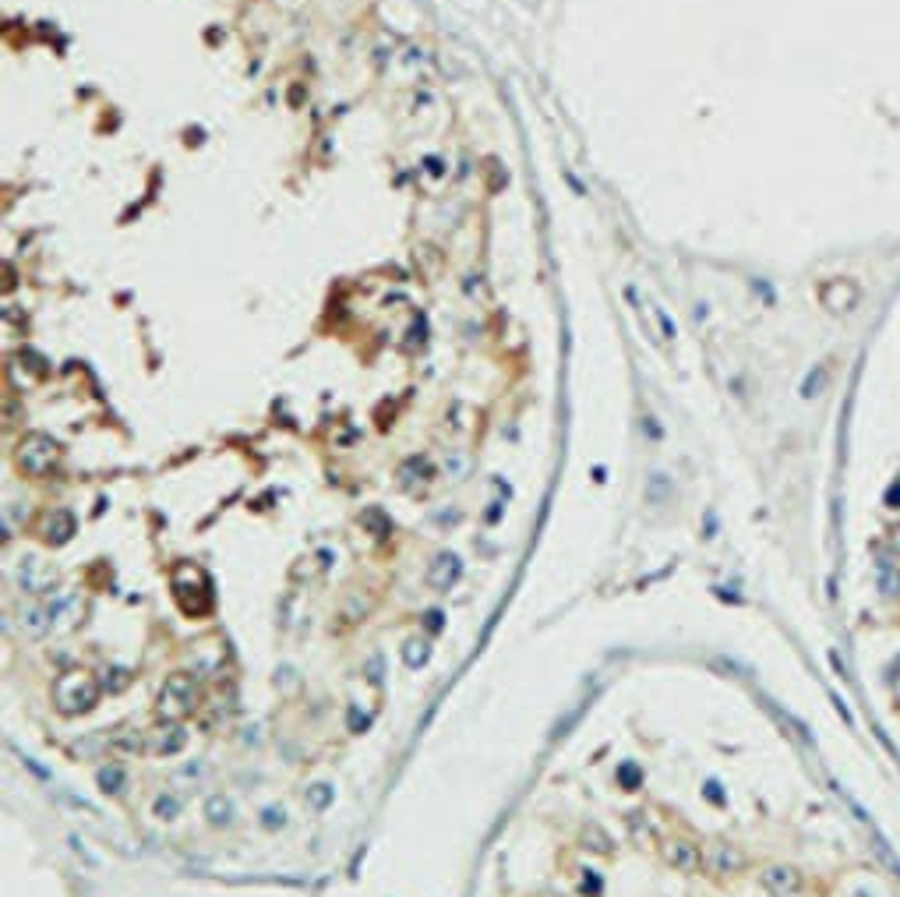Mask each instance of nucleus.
Masks as SVG:
<instances>
[{
	"label": "nucleus",
	"mask_w": 900,
	"mask_h": 897,
	"mask_svg": "<svg viewBox=\"0 0 900 897\" xmlns=\"http://www.w3.org/2000/svg\"><path fill=\"white\" fill-rule=\"evenodd\" d=\"M100 696H102V686L92 672H64L53 682V706L64 717H82V713L96 710Z\"/></svg>",
	"instance_id": "f257e3e1"
},
{
	"label": "nucleus",
	"mask_w": 900,
	"mask_h": 897,
	"mask_svg": "<svg viewBox=\"0 0 900 897\" xmlns=\"http://www.w3.org/2000/svg\"><path fill=\"white\" fill-rule=\"evenodd\" d=\"M170 587H173V598H177V604H181V611H184V615H191V618L208 615V611H212V604H215L212 580H208V573H205L201 566H195V562H181V566L173 569Z\"/></svg>",
	"instance_id": "f03ea898"
},
{
	"label": "nucleus",
	"mask_w": 900,
	"mask_h": 897,
	"mask_svg": "<svg viewBox=\"0 0 900 897\" xmlns=\"http://www.w3.org/2000/svg\"><path fill=\"white\" fill-rule=\"evenodd\" d=\"M198 703H201V693H198V682H195V672H173V675L163 679L156 706H159V713L166 721H181V717L195 713Z\"/></svg>",
	"instance_id": "7ed1b4c3"
},
{
	"label": "nucleus",
	"mask_w": 900,
	"mask_h": 897,
	"mask_svg": "<svg viewBox=\"0 0 900 897\" xmlns=\"http://www.w3.org/2000/svg\"><path fill=\"white\" fill-rule=\"evenodd\" d=\"M57 456H60L57 442H53L50 435H43V431L25 435V438L18 442V449H14V460H18V467H21L28 477H43V474H50V470H53V463H57Z\"/></svg>",
	"instance_id": "20e7f679"
},
{
	"label": "nucleus",
	"mask_w": 900,
	"mask_h": 897,
	"mask_svg": "<svg viewBox=\"0 0 900 897\" xmlns=\"http://www.w3.org/2000/svg\"><path fill=\"white\" fill-rule=\"evenodd\" d=\"M14 576H18V590H21V594H28V598H43V594H53V587H57V573H53L50 566H43L36 555H25V558H18V569H14Z\"/></svg>",
	"instance_id": "39448f33"
},
{
	"label": "nucleus",
	"mask_w": 900,
	"mask_h": 897,
	"mask_svg": "<svg viewBox=\"0 0 900 897\" xmlns=\"http://www.w3.org/2000/svg\"><path fill=\"white\" fill-rule=\"evenodd\" d=\"M459 576H463V558L456 551H438L427 566V587L434 594H449L459 583Z\"/></svg>",
	"instance_id": "423d86ee"
},
{
	"label": "nucleus",
	"mask_w": 900,
	"mask_h": 897,
	"mask_svg": "<svg viewBox=\"0 0 900 897\" xmlns=\"http://www.w3.org/2000/svg\"><path fill=\"white\" fill-rule=\"evenodd\" d=\"M145 745L152 756H177L188 745V731L181 721H163L152 731H145Z\"/></svg>",
	"instance_id": "0eeeda50"
},
{
	"label": "nucleus",
	"mask_w": 900,
	"mask_h": 897,
	"mask_svg": "<svg viewBox=\"0 0 900 897\" xmlns=\"http://www.w3.org/2000/svg\"><path fill=\"white\" fill-rule=\"evenodd\" d=\"M14 625H18V632H21V636H28V639H43V636L53 629L50 604H43V600H25V604H18V611H14Z\"/></svg>",
	"instance_id": "6e6552de"
},
{
	"label": "nucleus",
	"mask_w": 900,
	"mask_h": 897,
	"mask_svg": "<svg viewBox=\"0 0 900 897\" xmlns=\"http://www.w3.org/2000/svg\"><path fill=\"white\" fill-rule=\"evenodd\" d=\"M741 851L727 841H709L706 851H702V866L713 873V876H727V873H738L741 869Z\"/></svg>",
	"instance_id": "1a4fd4ad"
},
{
	"label": "nucleus",
	"mask_w": 900,
	"mask_h": 897,
	"mask_svg": "<svg viewBox=\"0 0 900 897\" xmlns=\"http://www.w3.org/2000/svg\"><path fill=\"white\" fill-rule=\"evenodd\" d=\"M226 664V647L223 639H201L191 647V672L195 675H219V668Z\"/></svg>",
	"instance_id": "9d476101"
},
{
	"label": "nucleus",
	"mask_w": 900,
	"mask_h": 897,
	"mask_svg": "<svg viewBox=\"0 0 900 897\" xmlns=\"http://www.w3.org/2000/svg\"><path fill=\"white\" fill-rule=\"evenodd\" d=\"M75 534H78V519H75L71 509H53V512L43 519V541L53 544V548L68 544Z\"/></svg>",
	"instance_id": "9b49d317"
},
{
	"label": "nucleus",
	"mask_w": 900,
	"mask_h": 897,
	"mask_svg": "<svg viewBox=\"0 0 900 897\" xmlns=\"http://www.w3.org/2000/svg\"><path fill=\"white\" fill-rule=\"evenodd\" d=\"M664 859L671 862V869L678 873H696L702 866V851L696 841H685V837H675L664 844Z\"/></svg>",
	"instance_id": "f8f14e48"
},
{
	"label": "nucleus",
	"mask_w": 900,
	"mask_h": 897,
	"mask_svg": "<svg viewBox=\"0 0 900 897\" xmlns=\"http://www.w3.org/2000/svg\"><path fill=\"white\" fill-rule=\"evenodd\" d=\"M759 883H763L773 897H784V894H795L801 887V873L795 866H766V869L759 873Z\"/></svg>",
	"instance_id": "ddd939ff"
},
{
	"label": "nucleus",
	"mask_w": 900,
	"mask_h": 897,
	"mask_svg": "<svg viewBox=\"0 0 900 897\" xmlns=\"http://www.w3.org/2000/svg\"><path fill=\"white\" fill-rule=\"evenodd\" d=\"M201 812H205V823H208V827H215V830H226V827H233V819H237L233 798L223 795V792H212V795L205 798Z\"/></svg>",
	"instance_id": "4468645a"
},
{
	"label": "nucleus",
	"mask_w": 900,
	"mask_h": 897,
	"mask_svg": "<svg viewBox=\"0 0 900 897\" xmlns=\"http://www.w3.org/2000/svg\"><path fill=\"white\" fill-rule=\"evenodd\" d=\"M96 785L102 795H124L127 788V767L124 763H102L96 770Z\"/></svg>",
	"instance_id": "2eb2a0df"
},
{
	"label": "nucleus",
	"mask_w": 900,
	"mask_h": 897,
	"mask_svg": "<svg viewBox=\"0 0 900 897\" xmlns=\"http://www.w3.org/2000/svg\"><path fill=\"white\" fill-rule=\"evenodd\" d=\"M763 703H766V710H770V713H773V717H777V721H781V724H784V728H788V731H791V735H795V738H798L801 745H815V738H812V735H808V728H805V724H801V721H798V717H795V713H788V710H781V706H777V703H773V699H763Z\"/></svg>",
	"instance_id": "dca6fc26"
},
{
	"label": "nucleus",
	"mask_w": 900,
	"mask_h": 897,
	"mask_svg": "<svg viewBox=\"0 0 900 897\" xmlns=\"http://www.w3.org/2000/svg\"><path fill=\"white\" fill-rule=\"evenodd\" d=\"M360 526H364L371 537H378V541H385V537H389V530H392L389 512H385V509H378V505H371V509H364V512H360Z\"/></svg>",
	"instance_id": "f3484780"
},
{
	"label": "nucleus",
	"mask_w": 900,
	"mask_h": 897,
	"mask_svg": "<svg viewBox=\"0 0 900 897\" xmlns=\"http://www.w3.org/2000/svg\"><path fill=\"white\" fill-rule=\"evenodd\" d=\"M427 661H431V643L424 636H413V639L402 643V664L406 668H424Z\"/></svg>",
	"instance_id": "a211bd4d"
},
{
	"label": "nucleus",
	"mask_w": 900,
	"mask_h": 897,
	"mask_svg": "<svg viewBox=\"0 0 900 897\" xmlns=\"http://www.w3.org/2000/svg\"><path fill=\"white\" fill-rule=\"evenodd\" d=\"M109 745H113V749H120V753H149V745H145V735H141V731H131V728H120V731H113Z\"/></svg>",
	"instance_id": "6ab92c4d"
},
{
	"label": "nucleus",
	"mask_w": 900,
	"mask_h": 897,
	"mask_svg": "<svg viewBox=\"0 0 900 897\" xmlns=\"http://www.w3.org/2000/svg\"><path fill=\"white\" fill-rule=\"evenodd\" d=\"M579 841H583V848H590V851H597V855H607V851H611V837H607V830H604L600 823H586L583 834H579Z\"/></svg>",
	"instance_id": "aec40b11"
},
{
	"label": "nucleus",
	"mask_w": 900,
	"mask_h": 897,
	"mask_svg": "<svg viewBox=\"0 0 900 897\" xmlns=\"http://www.w3.org/2000/svg\"><path fill=\"white\" fill-rule=\"evenodd\" d=\"M427 474H431V467H427V460H406L400 467V481H402V488H413V484H424L427 481Z\"/></svg>",
	"instance_id": "412c9836"
},
{
	"label": "nucleus",
	"mask_w": 900,
	"mask_h": 897,
	"mask_svg": "<svg viewBox=\"0 0 900 897\" xmlns=\"http://www.w3.org/2000/svg\"><path fill=\"white\" fill-rule=\"evenodd\" d=\"M586 710H590V696H586V699H579V703H576V706H572V710H569V713H565V717H562V721L555 724V731H551V742L565 738V735H569V731H572V728L579 724V717H583Z\"/></svg>",
	"instance_id": "4be33fe9"
},
{
	"label": "nucleus",
	"mask_w": 900,
	"mask_h": 897,
	"mask_svg": "<svg viewBox=\"0 0 900 897\" xmlns=\"http://www.w3.org/2000/svg\"><path fill=\"white\" fill-rule=\"evenodd\" d=\"M181 809H184V802L173 795V792H163V795H156V802H152V816H156V819H177Z\"/></svg>",
	"instance_id": "5701e85b"
},
{
	"label": "nucleus",
	"mask_w": 900,
	"mask_h": 897,
	"mask_svg": "<svg viewBox=\"0 0 900 897\" xmlns=\"http://www.w3.org/2000/svg\"><path fill=\"white\" fill-rule=\"evenodd\" d=\"M618 785H621L625 792L643 788V767H639V763H632V760H625V763L618 767Z\"/></svg>",
	"instance_id": "b1692460"
},
{
	"label": "nucleus",
	"mask_w": 900,
	"mask_h": 897,
	"mask_svg": "<svg viewBox=\"0 0 900 897\" xmlns=\"http://www.w3.org/2000/svg\"><path fill=\"white\" fill-rule=\"evenodd\" d=\"M304 798H307V805L314 812H325L332 805V788L328 785H311V788H304Z\"/></svg>",
	"instance_id": "393cba45"
},
{
	"label": "nucleus",
	"mask_w": 900,
	"mask_h": 897,
	"mask_svg": "<svg viewBox=\"0 0 900 897\" xmlns=\"http://www.w3.org/2000/svg\"><path fill=\"white\" fill-rule=\"evenodd\" d=\"M258 823H262L265 830H283L290 819H286V809H283V805H265V809L258 812Z\"/></svg>",
	"instance_id": "a878e982"
},
{
	"label": "nucleus",
	"mask_w": 900,
	"mask_h": 897,
	"mask_svg": "<svg viewBox=\"0 0 900 897\" xmlns=\"http://www.w3.org/2000/svg\"><path fill=\"white\" fill-rule=\"evenodd\" d=\"M879 590L883 594H900V573H894L890 562H879Z\"/></svg>",
	"instance_id": "bb28decb"
},
{
	"label": "nucleus",
	"mask_w": 900,
	"mask_h": 897,
	"mask_svg": "<svg viewBox=\"0 0 900 897\" xmlns=\"http://www.w3.org/2000/svg\"><path fill=\"white\" fill-rule=\"evenodd\" d=\"M368 604H371L368 598L360 600V594H350L346 607H343V622H360V618L368 615Z\"/></svg>",
	"instance_id": "cd10ccee"
},
{
	"label": "nucleus",
	"mask_w": 900,
	"mask_h": 897,
	"mask_svg": "<svg viewBox=\"0 0 900 897\" xmlns=\"http://www.w3.org/2000/svg\"><path fill=\"white\" fill-rule=\"evenodd\" d=\"M872 848H876V851H879V859H883V862H886V866H890V869H894V873H897V876H900V859H897V855H894V851H890V848H886V841H883V837H879V834H876V841H872Z\"/></svg>",
	"instance_id": "c85d7f7f"
},
{
	"label": "nucleus",
	"mask_w": 900,
	"mask_h": 897,
	"mask_svg": "<svg viewBox=\"0 0 900 897\" xmlns=\"http://www.w3.org/2000/svg\"><path fill=\"white\" fill-rule=\"evenodd\" d=\"M579 891H583L586 897H600L604 883H600V876L594 873V869H586V873H583V883H579Z\"/></svg>",
	"instance_id": "c756f323"
},
{
	"label": "nucleus",
	"mask_w": 900,
	"mask_h": 897,
	"mask_svg": "<svg viewBox=\"0 0 900 897\" xmlns=\"http://www.w3.org/2000/svg\"><path fill=\"white\" fill-rule=\"evenodd\" d=\"M60 802H68L71 809H82V812H89V816H100V809H96V805H89L85 798L71 795V792H60Z\"/></svg>",
	"instance_id": "7c9ffc66"
},
{
	"label": "nucleus",
	"mask_w": 900,
	"mask_h": 897,
	"mask_svg": "<svg viewBox=\"0 0 900 897\" xmlns=\"http://www.w3.org/2000/svg\"><path fill=\"white\" fill-rule=\"evenodd\" d=\"M702 795L709 798L713 805H727V795H724V788L717 785V781H706V788H702Z\"/></svg>",
	"instance_id": "2f4dec72"
},
{
	"label": "nucleus",
	"mask_w": 900,
	"mask_h": 897,
	"mask_svg": "<svg viewBox=\"0 0 900 897\" xmlns=\"http://www.w3.org/2000/svg\"><path fill=\"white\" fill-rule=\"evenodd\" d=\"M68 841H71V851H75V855H82V862H85V866H89V869H96V859H92V855H89V851H85V844H82V841H78V837H75V834H71V837H68Z\"/></svg>",
	"instance_id": "473e14b6"
},
{
	"label": "nucleus",
	"mask_w": 900,
	"mask_h": 897,
	"mask_svg": "<svg viewBox=\"0 0 900 897\" xmlns=\"http://www.w3.org/2000/svg\"><path fill=\"white\" fill-rule=\"evenodd\" d=\"M441 625H445V615H441V611H427V615H424V629H427V632H438Z\"/></svg>",
	"instance_id": "72a5a7b5"
},
{
	"label": "nucleus",
	"mask_w": 900,
	"mask_h": 897,
	"mask_svg": "<svg viewBox=\"0 0 900 897\" xmlns=\"http://www.w3.org/2000/svg\"><path fill=\"white\" fill-rule=\"evenodd\" d=\"M368 682H371V686H382V657H371V661H368Z\"/></svg>",
	"instance_id": "f704fd0d"
},
{
	"label": "nucleus",
	"mask_w": 900,
	"mask_h": 897,
	"mask_svg": "<svg viewBox=\"0 0 900 897\" xmlns=\"http://www.w3.org/2000/svg\"><path fill=\"white\" fill-rule=\"evenodd\" d=\"M830 664H833V672L840 675V679H847V668H844V661H840V654L837 650H830Z\"/></svg>",
	"instance_id": "c9c22d12"
},
{
	"label": "nucleus",
	"mask_w": 900,
	"mask_h": 897,
	"mask_svg": "<svg viewBox=\"0 0 900 897\" xmlns=\"http://www.w3.org/2000/svg\"><path fill=\"white\" fill-rule=\"evenodd\" d=\"M886 505H894V509L900 505V484H894V488L886 492Z\"/></svg>",
	"instance_id": "e433bc0d"
},
{
	"label": "nucleus",
	"mask_w": 900,
	"mask_h": 897,
	"mask_svg": "<svg viewBox=\"0 0 900 897\" xmlns=\"http://www.w3.org/2000/svg\"><path fill=\"white\" fill-rule=\"evenodd\" d=\"M855 897H869V894H862V891H858V894H855Z\"/></svg>",
	"instance_id": "4c0bfd02"
}]
</instances>
